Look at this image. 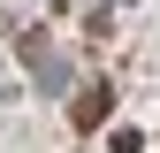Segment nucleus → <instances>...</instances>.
<instances>
[{
  "mask_svg": "<svg viewBox=\"0 0 160 153\" xmlns=\"http://www.w3.org/2000/svg\"><path fill=\"white\" fill-rule=\"evenodd\" d=\"M99 115H107V92H99V84H92V92H84V100H76V123H99Z\"/></svg>",
  "mask_w": 160,
  "mask_h": 153,
  "instance_id": "f257e3e1",
  "label": "nucleus"
}]
</instances>
